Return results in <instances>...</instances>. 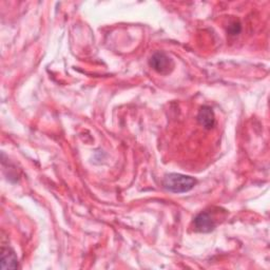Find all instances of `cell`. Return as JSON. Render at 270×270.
<instances>
[{
  "label": "cell",
  "mask_w": 270,
  "mask_h": 270,
  "mask_svg": "<svg viewBox=\"0 0 270 270\" xmlns=\"http://www.w3.org/2000/svg\"><path fill=\"white\" fill-rule=\"evenodd\" d=\"M150 66L162 75L170 74L174 69L173 60L164 52L154 53L150 58Z\"/></svg>",
  "instance_id": "cell-2"
},
{
  "label": "cell",
  "mask_w": 270,
  "mask_h": 270,
  "mask_svg": "<svg viewBox=\"0 0 270 270\" xmlns=\"http://www.w3.org/2000/svg\"><path fill=\"white\" fill-rule=\"evenodd\" d=\"M18 267V261L15 252L11 248H3L2 250V268L15 269Z\"/></svg>",
  "instance_id": "cell-5"
},
{
  "label": "cell",
  "mask_w": 270,
  "mask_h": 270,
  "mask_svg": "<svg viewBox=\"0 0 270 270\" xmlns=\"http://www.w3.org/2000/svg\"><path fill=\"white\" fill-rule=\"evenodd\" d=\"M198 121L205 128V129H211L215 124L214 113L212 109L208 106L202 107L198 114Z\"/></svg>",
  "instance_id": "cell-4"
},
{
  "label": "cell",
  "mask_w": 270,
  "mask_h": 270,
  "mask_svg": "<svg viewBox=\"0 0 270 270\" xmlns=\"http://www.w3.org/2000/svg\"><path fill=\"white\" fill-rule=\"evenodd\" d=\"M241 31V24L239 22H234L230 24V27L228 29V32L231 34V35H237L239 34Z\"/></svg>",
  "instance_id": "cell-6"
},
{
  "label": "cell",
  "mask_w": 270,
  "mask_h": 270,
  "mask_svg": "<svg viewBox=\"0 0 270 270\" xmlns=\"http://www.w3.org/2000/svg\"><path fill=\"white\" fill-rule=\"evenodd\" d=\"M195 226L200 233H210L211 230L214 229L215 223L209 213L202 212L195 218Z\"/></svg>",
  "instance_id": "cell-3"
},
{
  "label": "cell",
  "mask_w": 270,
  "mask_h": 270,
  "mask_svg": "<svg viewBox=\"0 0 270 270\" xmlns=\"http://www.w3.org/2000/svg\"><path fill=\"white\" fill-rule=\"evenodd\" d=\"M197 184V181L191 176L178 173H171L166 175L163 185L164 187L173 194H184L190 191Z\"/></svg>",
  "instance_id": "cell-1"
}]
</instances>
